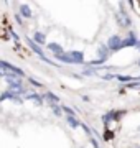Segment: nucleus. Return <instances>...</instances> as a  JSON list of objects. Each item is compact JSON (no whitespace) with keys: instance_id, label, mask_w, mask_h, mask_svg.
<instances>
[{"instance_id":"f257e3e1","label":"nucleus","mask_w":140,"mask_h":148,"mask_svg":"<svg viewBox=\"0 0 140 148\" xmlns=\"http://www.w3.org/2000/svg\"><path fill=\"white\" fill-rule=\"evenodd\" d=\"M107 48L110 51H119L120 48H124V40L120 36H117V35H114V36H110L107 40Z\"/></svg>"},{"instance_id":"f03ea898","label":"nucleus","mask_w":140,"mask_h":148,"mask_svg":"<svg viewBox=\"0 0 140 148\" xmlns=\"http://www.w3.org/2000/svg\"><path fill=\"white\" fill-rule=\"evenodd\" d=\"M122 114H124V112H117V110H112V112H109V114H106V115L102 117L104 125H109V122L110 120H119Z\"/></svg>"},{"instance_id":"7ed1b4c3","label":"nucleus","mask_w":140,"mask_h":148,"mask_svg":"<svg viewBox=\"0 0 140 148\" xmlns=\"http://www.w3.org/2000/svg\"><path fill=\"white\" fill-rule=\"evenodd\" d=\"M132 46H139V40L134 33H130L127 38H124V48H132Z\"/></svg>"},{"instance_id":"20e7f679","label":"nucleus","mask_w":140,"mask_h":148,"mask_svg":"<svg viewBox=\"0 0 140 148\" xmlns=\"http://www.w3.org/2000/svg\"><path fill=\"white\" fill-rule=\"evenodd\" d=\"M69 56L74 64H82V61H84V54L81 51H69Z\"/></svg>"},{"instance_id":"39448f33","label":"nucleus","mask_w":140,"mask_h":148,"mask_svg":"<svg viewBox=\"0 0 140 148\" xmlns=\"http://www.w3.org/2000/svg\"><path fill=\"white\" fill-rule=\"evenodd\" d=\"M48 49L51 53H54V56H59V54L65 53V49H63L61 45H58V43H48Z\"/></svg>"},{"instance_id":"423d86ee","label":"nucleus","mask_w":140,"mask_h":148,"mask_svg":"<svg viewBox=\"0 0 140 148\" xmlns=\"http://www.w3.org/2000/svg\"><path fill=\"white\" fill-rule=\"evenodd\" d=\"M27 43H28V46L32 48V51H35V53L38 54V56H41V59H45V56H43V51H41V48L38 46L36 43L33 41V40H30V38L27 40Z\"/></svg>"},{"instance_id":"0eeeda50","label":"nucleus","mask_w":140,"mask_h":148,"mask_svg":"<svg viewBox=\"0 0 140 148\" xmlns=\"http://www.w3.org/2000/svg\"><path fill=\"white\" fill-rule=\"evenodd\" d=\"M109 51H110V49L107 48V45L99 46V51H97V53H99V59H101V61H106V59H107V56H109Z\"/></svg>"},{"instance_id":"6e6552de","label":"nucleus","mask_w":140,"mask_h":148,"mask_svg":"<svg viewBox=\"0 0 140 148\" xmlns=\"http://www.w3.org/2000/svg\"><path fill=\"white\" fill-rule=\"evenodd\" d=\"M45 97H46V101H48L49 106H58L59 97H58V95H54L53 92H46V94H45Z\"/></svg>"},{"instance_id":"1a4fd4ad","label":"nucleus","mask_w":140,"mask_h":148,"mask_svg":"<svg viewBox=\"0 0 140 148\" xmlns=\"http://www.w3.org/2000/svg\"><path fill=\"white\" fill-rule=\"evenodd\" d=\"M5 79L10 86H22V77H20V76H8Z\"/></svg>"},{"instance_id":"9d476101","label":"nucleus","mask_w":140,"mask_h":148,"mask_svg":"<svg viewBox=\"0 0 140 148\" xmlns=\"http://www.w3.org/2000/svg\"><path fill=\"white\" fill-rule=\"evenodd\" d=\"M33 38H35V43H36V45L46 43V36H45V33H41V32H36L35 35H33Z\"/></svg>"},{"instance_id":"9b49d317","label":"nucleus","mask_w":140,"mask_h":148,"mask_svg":"<svg viewBox=\"0 0 140 148\" xmlns=\"http://www.w3.org/2000/svg\"><path fill=\"white\" fill-rule=\"evenodd\" d=\"M115 79H117L119 82L130 84V82H134V81H135V77H132V76H122V74H117V76H115Z\"/></svg>"},{"instance_id":"f8f14e48","label":"nucleus","mask_w":140,"mask_h":148,"mask_svg":"<svg viewBox=\"0 0 140 148\" xmlns=\"http://www.w3.org/2000/svg\"><path fill=\"white\" fill-rule=\"evenodd\" d=\"M56 59H59L61 63H66V64H74V63H73V59H71V56H69V53L59 54V56H56Z\"/></svg>"},{"instance_id":"ddd939ff","label":"nucleus","mask_w":140,"mask_h":148,"mask_svg":"<svg viewBox=\"0 0 140 148\" xmlns=\"http://www.w3.org/2000/svg\"><path fill=\"white\" fill-rule=\"evenodd\" d=\"M8 92H10V94H13V95H16V94H23V92H25V89H23L22 86H10Z\"/></svg>"},{"instance_id":"4468645a","label":"nucleus","mask_w":140,"mask_h":148,"mask_svg":"<svg viewBox=\"0 0 140 148\" xmlns=\"http://www.w3.org/2000/svg\"><path fill=\"white\" fill-rule=\"evenodd\" d=\"M66 120H68V123H69V125H71L73 128H76V127H79V125H81V123L78 122V119H76L74 115H68V117H66Z\"/></svg>"},{"instance_id":"2eb2a0df","label":"nucleus","mask_w":140,"mask_h":148,"mask_svg":"<svg viewBox=\"0 0 140 148\" xmlns=\"http://www.w3.org/2000/svg\"><path fill=\"white\" fill-rule=\"evenodd\" d=\"M20 12H22V15L27 16V18L32 16V8H30L28 5H22V7H20Z\"/></svg>"},{"instance_id":"dca6fc26","label":"nucleus","mask_w":140,"mask_h":148,"mask_svg":"<svg viewBox=\"0 0 140 148\" xmlns=\"http://www.w3.org/2000/svg\"><path fill=\"white\" fill-rule=\"evenodd\" d=\"M27 99H32V101H35L38 106H41V104H43V99H41L38 94H27Z\"/></svg>"},{"instance_id":"f3484780","label":"nucleus","mask_w":140,"mask_h":148,"mask_svg":"<svg viewBox=\"0 0 140 148\" xmlns=\"http://www.w3.org/2000/svg\"><path fill=\"white\" fill-rule=\"evenodd\" d=\"M51 109H53V114L56 117H61V112H63V109L61 107H58V106H51Z\"/></svg>"},{"instance_id":"a211bd4d","label":"nucleus","mask_w":140,"mask_h":148,"mask_svg":"<svg viewBox=\"0 0 140 148\" xmlns=\"http://www.w3.org/2000/svg\"><path fill=\"white\" fill-rule=\"evenodd\" d=\"M61 109H63V112H66L68 115H74V110H73L71 107H68V106H63Z\"/></svg>"},{"instance_id":"6ab92c4d","label":"nucleus","mask_w":140,"mask_h":148,"mask_svg":"<svg viewBox=\"0 0 140 148\" xmlns=\"http://www.w3.org/2000/svg\"><path fill=\"white\" fill-rule=\"evenodd\" d=\"M115 76H112V74H104L102 76V79H106V81H110V79H114Z\"/></svg>"},{"instance_id":"aec40b11","label":"nucleus","mask_w":140,"mask_h":148,"mask_svg":"<svg viewBox=\"0 0 140 148\" xmlns=\"http://www.w3.org/2000/svg\"><path fill=\"white\" fill-rule=\"evenodd\" d=\"M30 82H32L33 86H38V87L41 86V84H40V82H38V81H35V79H33V77H30Z\"/></svg>"},{"instance_id":"412c9836","label":"nucleus","mask_w":140,"mask_h":148,"mask_svg":"<svg viewBox=\"0 0 140 148\" xmlns=\"http://www.w3.org/2000/svg\"><path fill=\"white\" fill-rule=\"evenodd\" d=\"M104 138H106V140H110V138H112V133H110V132H106Z\"/></svg>"},{"instance_id":"4be33fe9","label":"nucleus","mask_w":140,"mask_h":148,"mask_svg":"<svg viewBox=\"0 0 140 148\" xmlns=\"http://www.w3.org/2000/svg\"><path fill=\"white\" fill-rule=\"evenodd\" d=\"M92 147H94V148H99V145H97V142H96V140H94V138H92Z\"/></svg>"},{"instance_id":"5701e85b","label":"nucleus","mask_w":140,"mask_h":148,"mask_svg":"<svg viewBox=\"0 0 140 148\" xmlns=\"http://www.w3.org/2000/svg\"><path fill=\"white\" fill-rule=\"evenodd\" d=\"M139 66H140V59H139Z\"/></svg>"},{"instance_id":"b1692460","label":"nucleus","mask_w":140,"mask_h":148,"mask_svg":"<svg viewBox=\"0 0 140 148\" xmlns=\"http://www.w3.org/2000/svg\"><path fill=\"white\" fill-rule=\"evenodd\" d=\"M137 148H140V147H137Z\"/></svg>"}]
</instances>
